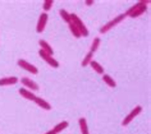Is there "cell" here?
<instances>
[{
  "label": "cell",
  "instance_id": "15",
  "mask_svg": "<svg viewBox=\"0 0 151 134\" xmlns=\"http://www.w3.org/2000/svg\"><path fill=\"white\" fill-rule=\"evenodd\" d=\"M68 125H69V124H68V121H65V120H64V121H60V123H58V124L54 126V128H52V130L55 132V134L62 133L64 129H67V128H68Z\"/></svg>",
  "mask_w": 151,
  "mask_h": 134
},
{
  "label": "cell",
  "instance_id": "10",
  "mask_svg": "<svg viewBox=\"0 0 151 134\" xmlns=\"http://www.w3.org/2000/svg\"><path fill=\"white\" fill-rule=\"evenodd\" d=\"M39 45H40V49L44 51V53H46L49 55H54V50H52V47L50 46V43L46 42L45 40H40L39 41Z\"/></svg>",
  "mask_w": 151,
  "mask_h": 134
},
{
  "label": "cell",
  "instance_id": "23",
  "mask_svg": "<svg viewBox=\"0 0 151 134\" xmlns=\"http://www.w3.org/2000/svg\"><path fill=\"white\" fill-rule=\"evenodd\" d=\"M45 134H55V132H54V130H49V132H46V133H45Z\"/></svg>",
  "mask_w": 151,
  "mask_h": 134
},
{
  "label": "cell",
  "instance_id": "5",
  "mask_svg": "<svg viewBox=\"0 0 151 134\" xmlns=\"http://www.w3.org/2000/svg\"><path fill=\"white\" fill-rule=\"evenodd\" d=\"M17 64L19 68L22 69H24V70H27V72L29 73H32V74H37L39 73V69L36 68L33 64H31V63H28L27 60H23V59H19V60L17 61Z\"/></svg>",
  "mask_w": 151,
  "mask_h": 134
},
{
  "label": "cell",
  "instance_id": "8",
  "mask_svg": "<svg viewBox=\"0 0 151 134\" xmlns=\"http://www.w3.org/2000/svg\"><path fill=\"white\" fill-rule=\"evenodd\" d=\"M21 83L24 86V87H27V88H29L31 91L33 92V91H39V84L36 83V82H33L32 79H29V78H27V77H23V78H21Z\"/></svg>",
  "mask_w": 151,
  "mask_h": 134
},
{
  "label": "cell",
  "instance_id": "13",
  "mask_svg": "<svg viewBox=\"0 0 151 134\" xmlns=\"http://www.w3.org/2000/svg\"><path fill=\"white\" fill-rule=\"evenodd\" d=\"M103 81H104V83L106 86H109L110 88L116 87V82L114 81V78H111L109 74H103Z\"/></svg>",
  "mask_w": 151,
  "mask_h": 134
},
{
  "label": "cell",
  "instance_id": "6",
  "mask_svg": "<svg viewBox=\"0 0 151 134\" xmlns=\"http://www.w3.org/2000/svg\"><path fill=\"white\" fill-rule=\"evenodd\" d=\"M39 55L41 58L44 59L45 61L50 66H52V68H59V63H58V60H55V58H52V55H49V54H46V53H44L42 50H39Z\"/></svg>",
  "mask_w": 151,
  "mask_h": 134
},
{
  "label": "cell",
  "instance_id": "14",
  "mask_svg": "<svg viewBox=\"0 0 151 134\" xmlns=\"http://www.w3.org/2000/svg\"><path fill=\"white\" fill-rule=\"evenodd\" d=\"M78 124H80V129H81V134H90L88 132V126H87V121L85 118L78 119Z\"/></svg>",
  "mask_w": 151,
  "mask_h": 134
},
{
  "label": "cell",
  "instance_id": "20",
  "mask_svg": "<svg viewBox=\"0 0 151 134\" xmlns=\"http://www.w3.org/2000/svg\"><path fill=\"white\" fill-rule=\"evenodd\" d=\"M59 14H60L62 19L65 22V23H69V22H70V13H68L65 9H60L59 10Z\"/></svg>",
  "mask_w": 151,
  "mask_h": 134
},
{
  "label": "cell",
  "instance_id": "12",
  "mask_svg": "<svg viewBox=\"0 0 151 134\" xmlns=\"http://www.w3.org/2000/svg\"><path fill=\"white\" fill-rule=\"evenodd\" d=\"M33 102H35L37 106H40L41 109H44V110H47V111L51 110V105H50V103H49L47 101H45V100L41 98V97H37V96H36V98H35V101H33Z\"/></svg>",
  "mask_w": 151,
  "mask_h": 134
},
{
  "label": "cell",
  "instance_id": "2",
  "mask_svg": "<svg viewBox=\"0 0 151 134\" xmlns=\"http://www.w3.org/2000/svg\"><path fill=\"white\" fill-rule=\"evenodd\" d=\"M69 23H73L76 27L78 28V31L81 32V36H82V37H87V36L90 35V32H88L87 27H86V24L83 23V22H82V19L77 16V14L70 13V22H69Z\"/></svg>",
  "mask_w": 151,
  "mask_h": 134
},
{
  "label": "cell",
  "instance_id": "7",
  "mask_svg": "<svg viewBox=\"0 0 151 134\" xmlns=\"http://www.w3.org/2000/svg\"><path fill=\"white\" fill-rule=\"evenodd\" d=\"M47 13H41V16L39 17V21H37V24H36V32L37 33H42L45 27H46V23H47Z\"/></svg>",
  "mask_w": 151,
  "mask_h": 134
},
{
  "label": "cell",
  "instance_id": "18",
  "mask_svg": "<svg viewBox=\"0 0 151 134\" xmlns=\"http://www.w3.org/2000/svg\"><path fill=\"white\" fill-rule=\"evenodd\" d=\"M92 58H93V54L91 53V51H88V53L86 54V56L83 58V60H82V63H81L82 66H88V65H90V63H91V61L93 60Z\"/></svg>",
  "mask_w": 151,
  "mask_h": 134
},
{
  "label": "cell",
  "instance_id": "1",
  "mask_svg": "<svg viewBox=\"0 0 151 134\" xmlns=\"http://www.w3.org/2000/svg\"><path fill=\"white\" fill-rule=\"evenodd\" d=\"M149 5H150V0H141V1L136 3L134 5H132L129 9H127V12L124 14H126V17L138 18V17H141L142 14L146 13Z\"/></svg>",
  "mask_w": 151,
  "mask_h": 134
},
{
  "label": "cell",
  "instance_id": "3",
  "mask_svg": "<svg viewBox=\"0 0 151 134\" xmlns=\"http://www.w3.org/2000/svg\"><path fill=\"white\" fill-rule=\"evenodd\" d=\"M124 18H126V14H124V13H123V14H119V16H116V17H114L113 19H110L106 24H104L103 27L100 28V33H106V32H109L111 28H114L116 24H119L120 22L124 19Z\"/></svg>",
  "mask_w": 151,
  "mask_h": 134
},
{
  "label": "cell",
  "instance_id": "9",
  "mask_svg": "<svg viewBox=\"0 0 151 134\" xmlns=\"http://www.w3.org/2000/svg\"><path fill=\"white\" fill-rule=\"evenodd\" d=\"M18 92H19V95H21L23 98H26V100H29V101H35L36 96H35V93H33L32 91H29V89H26V88H19V89H18Z\"/></svg>",
  "mask_w": 151,
  "mask_h": 134
},
{
  "label": "cell",
  "instance_id": "4",
  "mask_svg": "<svg viewBox=\"0 0 151 134\" xmlns=\"http://www.w3.org/2000/svg\"><path fill=\"white\" fill-rule=\"evenodd\" d=\"M142 113V106H139V105H137V106H134V109H132L131 110V113L127 115L126 118L123 119V121H122V125L123 126H127V125H129L132 121H133V119L134 118H137L139 114Z\"/></svg>",
  "mask_w": 151,
  "mask_h": 134
},
{
  "label": "cell",
  "instance_id": "11",
  "mask_svg": "<svg viewBox=\"0 0 151 134\" xmlns=\"http://www.w3.org/2000/svg\"><path fill=\"white\" fill-rule=\"evenodd\" d=\"M19 82L17 77H5V78H0V86H13Z\"/></svg>",
  "mask_w": 151,
  "mask_h": 134
},
{
  "label": "cell",
  "instance_id": "22",
  "mask_svg": "<svg viewBox=\"0 0 151 134\" xmlns=\"http://www.w3.org/2000/svg\"><path fill=\"white\" fill-rule=\"evenodd\" d=\"M93 3H95V1H93V0H86V1H85V4L87 5V6H91V5H93Z\"/></svg>",
  "mask_w": 151,
  "mask_h": 134
},
{
  "label": "cell",
  "instance_id": "16",
  "mask_svg": "<svg viewBox=\"0 0 151 134\" xmlns=\"http://www.w3.org/2000/svg\"><path fill=\"white\" fill-rule=\"evenodd\" d=\"M90 66H91V68L95 70L97 74H101V76H103V74H105V73H104V68H103V66H101V64H99L97 61L92 60L91 63H90Z\"/></svg>",
  "mask_w": 151,
  "mask_h": 134
},
{
  "label": "cell",
  "instance_id": "19",
  "mask_svg": "<svg viewBox=\"0 0 151 134\" xmlns=\"http://www.w3.org/2000/svg\"><path fill=\"white\" fill-rule=\"evenodd\" d=\"M100 43H101V40H100V37H95L93 38V41H92V43H91V53L93 54L95 51H97V49L100 47Z\"/></svg>",
  "mask_w": 151,
  "mask_h": 134
},
{
  "label": "cell",
  "instance_id": "21",
  "mask_svg": "<svg viewBox=\"0 0 151 134\" xmlns=\"http://www.w3.org/2000/svg\"><path fill=\"white\" fill-rule=\"evenodd\" d=\"M52 5H54V0H45L42 3V9L45 10L44 13H47L52 8Z\"/></svg>",
  "mask_w": 151,
  "mask_h": 134
},
{
  "label": "cell",
  "instance_id": "17",
  "mask_svg": "<svg viewBox=\"0 0 151 134\" xmlns=\"http://www.w3.org/2000/svg\"><path fill=\"white\" fill-rule=\"evenodd\" d=\"M68 27H69V31H70L72 35H73V37H76V38H80V37H82L81 32L78 31V28L76 27L73 23H68Z\"/></svg>",
  "mask_w": 151,
  "mask_h": 134
}]
</instances>
